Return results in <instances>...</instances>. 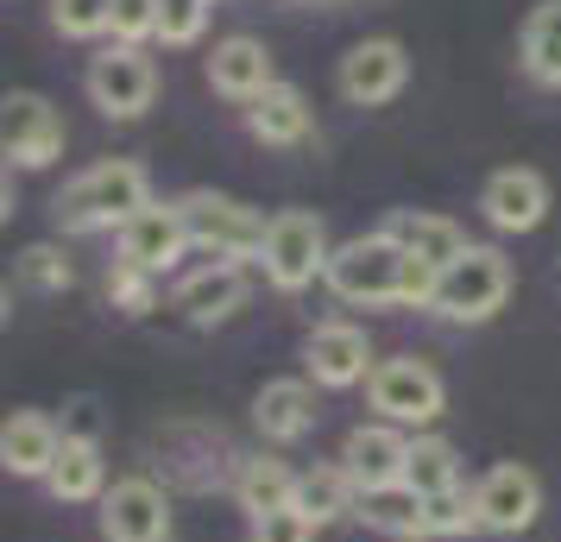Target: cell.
I'll return each instance as SVG.
<instances>
[{
  "label": "cell",
  "instance_id": "ac0fdd59",
  "mask_svg": "<svg viewBox=\"0 0 561 542\" xmlns=\"http://www.w3.org/2000/svg\"><path fill=\"white\" fill-rule=\"evenodd\" d=\"M316 379H265L253 397V423L259 436L272 441V448H290V441H304L309 429H316Z\"/></svg>",
  "mask_w": 561,
  "mask_h": 542
},
{
  "label": "cell",
  "instance_id": "ffe728a7",
  "mask_svg": "<svg viewBox=\"0 0 561 542\" xmlns=\"http://www.w3.org/2000/svg\"><path fill=\"white\" fill-rule=\"evenodd\" d=\"M228 492L247 517L290 511V505H297V466H284L278 454H233Z\"/></svg>",
  "mask_w": 561,
  "mask_h": 542
},
{
  "label": "cell",
  "instance_id": "7402d4cb",
  "mask_svg": "<svg viewBox=\"0 0 561 542\" xmlns=\"http://www.w3.org/2000/svg\"><path fill=\"white\" fill-rule=\"evenodd\" d=\"M354 517L366 523V530H379V537H398V542H430V498L416 486H373L359 492Z\"/></svg>",
  "mask_w": 561,
  "mask_h": 542
},
{
  "label": "cell",
  "instance_id": "7c38bea8",
  "mask_svg": "<svg viewBox=\"0 0 561 542\" xmlns=\"http://www.w3.org/2000/svg\"><path fill=\"white\" fill-rule=\"evenodd\" d=\"M480 215L499 233H536L549 221V183H542V171H530V164L492 171L480 189Z\"/></svg>",
  "mask_w": 561,
  "mask_h": 542
},
{
  "label": "cell",
  "instance_id": "4fadbf2b",
  "mask_svg": "<svg viewBox=\"0 0 561 542\" xmlns=\"http://www.w3.org/2000/svg\"><path fill=\"white\" fill-rule=\"evenodd\" d=\"M410 429H398V423H359V429H347V441H341V466H347V480H354L359 492L373 486H398L410 466Z\"/></svg>",
  "mask_w": 561,
  "mask_h": 542
},
{
  "label": "cell",
  "instance_id": "277c9868",
  "mask_svg": "<svg viewBox=\"0 0 561 542\" xmlns=\"http://www.w3.org/2000/svg\"><path fill=\"white\" fill-rule=\"evenodd\" d=\"M329 228H322V215H309V208H278L272 215V228H265V253H259V272H265V285L272 290H309L316 278H329Z\"/></svg>",
  "mask_w": 561,
  "mask_h": 542
},
{
  "label": "cell",
  "instance_id": "4dcf8cb0",
  "mask_svg": "<svg viewBox=\"0 0 561 542\" xmlns=\"http://www.w3.org/2000/svg\"><path fill=\"white\" fill-rule=\"evenodd\" d=\"M473 530H485V523H480V498L467 486L430 498V537H473Z\"/></svg>",
  "mask_w": 561,
  "mask_h": 542
},
{
  "label": "cell",
  "instance_id": "7a4b0ae2",
  "mask_svg": "<svg viewBox=\"0 0 561 542\" xmlns=\"http://www.w3.org/2000/svg\"><path fill=\"white\" fill-rule=\"evenodd\" d=\"M322 285H329L341 303H359V310L404 303L410 253L391 240V233H359V240H347V246H334L329 278H322Z\"/></svg>",
  "mask_w": 561,
  "mask_h": 542
},
{
  "label": "cell",
  "instance_id": "1f68e13d",
  "mask_svg": "<svg viewBox=\"0 0 561 542\" xmlns=\"http://www.w3.org/2000/svg\"><path fill=\"white\" fill-rule=\"evenodd\" d=\"M215 0H158V38L164 45H196Z\"/></svg>",
  "mask_w": 561,
  "mask_h": 542
},
{
  "label": "cell",
  "instance_id": "e0dca14e",
  "mask_svg": "<svg viewBox=\"0 0 561 542\" xmlns=\"http://www.w3.org/2000/svg\"><path fill=\"white\" fill-rule=\"evenodd\" d=\"M183 253H190V228H183V208H178V203L139 208L127 228H121V258H127V265H146V272H171Z\"/></svg>",
  "mask_w": 561,
  "mask_h": 542
},
{
  "label": "cell",
  "instance_id": "d4e9b609",
  "mask_svg": "<svg viewBox=\"0 0 561 542\" xmlns=\"http://www.w3.org/2000/svg\"><path fill=\"white\" fill-rule=\"evenodd\" d=\"M359 505V486L347 480V466L329 461V466H304L297 473V511L322 530V523H334V517H347Z\"/></svg>",
  "mask_w": 561,
  "mask_h": 542
},
{
  "label": "cell",
  "instance_id": "83f0119b",
  "mask_svg": "<svg viewBox=\"0 0 561 542\" xmlns=\"http://www.w3.org/2000/svg\"><path fill=\"white\" fill-rule=\"evenodd\" d=\"M20 285L38 290V297H57V290L77 285V265H70V253H64V246L38 240V246H26V253H20Z\"/></svg>",
  "mask_w": 561,
  "mask_h": 542
},
{
  "label": "cell",
  "instance_id": "836d02e7",
  "mask_svg": "<svg viewBox=\"0 0 561 542\" xmlns=\"http://www.w3.org/2000/svg\"><path fill=\"white\" fill-rule=\"evenodd\" d=\"M253 542H316V523H309L297 505L290 511H265V517H253V530H247Z\"/></svg>",
  "mask_w": 561,
  "mask_h": 542
},
{
  "label": "cell",
  "instance_id": "d6a6232c",
  "mask_svg": "<svg viewBox=\"0 0 561 542\" xmlns=\"http://www.w3.org/2000/svg\"><path fill=\"white\" fill-rule=\"evenodd\" d=\"M158 38V0H114V45Z\"/></svg>",
  "mask_w": 561,
  "mask_h": 542
},
{
  "label": "cell",
  "instance_id": "8992f818",
  "mask_svg": "<svg viewBox=\"0 0 561 542\" xmlns=\"http://www.w3.org/2000/svg\"><path fill=\"white\" fill-rule=\"evenodd\" d=\"M366 404L379 411V423H398V429H430L435 416L448 411V385L430 360L416 354H398V360H379L373 379H366Z\"/></svg>",
  "mask_w": 561,
  "mask_h": 542
},
{
  "label": "cell",
  "instance_id": "9a60e30c",
  "mask_svg": "<svg viewBox=\"0 0 561 542\" xmlns=\"http://www.w3.org/2000/svg\"><path fill=\"white\" fill-rule=\"evenodd\" d=\"M171 303L190 328H221L228 315H240L247 303V265H221V258H208L203 272H190L178 290H171Z\"/></svg>",
  "mask_w": 561,
  "mask_h": 542
},
{
  "label": "cell",
  "instance_id": "f1b7e54d",
  "mask_svg": "<svg viewBox=\"0 0 561 542\" xmlns=\"http://www.w3.org/2000/svg\"><path fill=\"white\" fill-rule=\"evenodd\" d=\"M107 303L121 315H152L158 310V272L114 258V265H107Z\"/></svg>",
  "mask_w": 561,
  "mask_h": 542
},
{
  "label": "cell",
  "instance_id": "d6986e66",
  "mask_svg": "<svg viewBox=\"0 0 561 542\" xmlns=\"http://www.w3.org/2000/svg\"><path fill=\"white\" fill-rule=\"evenodd\" d=\"M64 454V423L45 411H13L7 429H0V466L13 480H45Z\"/></svg>",
  "mask_w": 561,
  "mask_h": 542
},
{
  "label": "cell",
  "instance_id": "52a82bcc",
  "mask_svg": "<svg viewBox=\"0 0 561 542\" xmlns=\"http://www.w3.org/2000/svg\"><path fill=\"white\" fill-rule=\"evenodd\" d=\"M102 542H171V492L152 473L114 480L102 498Z\"/></svg>",
  "mask_w": 561,
  "mask_h": 542
},
{
  "label": "cell",
  "instance_id": "5b68a950",
  "mask_svg": "<svg viewBox=\"0 0 561 542\" xmlns=\"http://www.w3.org/2000/svg\"><path fill=\"white\" fill-rule=\"evenodd\" d=\"M178 208H183V228H190L196 253L221 258V265H247V258L265 253V228L272 221H259L247 203L215 196V189H190V196H178Z\"/></svg>",
  "mask_w": 561,
  "mask_h": 542
},
{
  "label": "cell",
  "instance_id": "2e32d148",
  "mask_svg": "<svg viewBox=\"0 0 561 542\" xmlns=\"http://www.w3.org/2000/svg\"><path fill=\"white\" fill-rule=\"evenodd\" d=\"M208 82H215V95L253 107L259 95L278 82V64H272V51L259 45L253 32H233V38H221V45L208 51Z\"/></svg>",
  "mask_w": 561,
  "mask_h": 542
},
{
  "label": "cell",
  "instance_id": "e575fe53",
  "mask_svg": "<svg viewBox=\"0 0 561 542\" xmlns=\"http://www.w3.org/2000/svg\"><path fill=\"white\" fill-rule=\"evenodd\" d=\"M64 441H102V411L82 397V404H70V416H64Z\"/></svg>",
  "mask_w": 561,
  "mask_h": 542
},
{
  "label": "cell",
  "instance_id": "9c48e42d",
  "mask_svg": "<svg viewBox=\"0 0 561 542\" xmlns=\"http://www.w3.org/2000/svg\"><path fill=\"white\" fill-rule=\"evenodd\" d=\"M0 146H7V164L45 171V164L64 152V114H57L38 89H13V95L0 102Z\"/></svg>",
  "mask_w": 561,
  "mask_h": 542
},
{
  "label": "cell",
  "instance_id": "6da1fadb",
  "mask_svg": "<svg viewBox=\"0 0 561 542\" xmlns=\"http://www.w3.org/2000/svg\"><path fill=\"white\" fill-rule=\"evenodd\" d=\"M139 208H152V177H146V164L139 158H102V164H89L82 177L64 183V196H57V228L64 233H121L139 215Z\"/></svg>",
  "mask_w": 561,
  "mask_h": 542
},
{
  "label": "cell",
  "instance_id": "30bf717a",
  "mask_svg": "<svg viewBox=\"0 0 561 542\" xmlns=\"http://www.w3.org/2000/svg\"><path fill=\"white\" fill-rule=\"evenodd\" d=\"M373 341L366 328L354 322H322V328H309L304 341V379H316L322 391H347V385H366L373 379Z\"/></svg>",
  "mask_w": 561,
  "mask_h": 542
},
{
  "label": "cell",
  "instance_id": "44dd1931",
  "mask_svg": "<svg viewBox=\"0 0 561 542\" xmlns=\"http://www.w3.org/2000/svg\"><path fill=\"white\" fill-rule=\"evenodd\" d=\"M247 132H253L259 146H304L309 132H316V107L297 82H272L253 107H247Z\"/></svg>",
  "mask_w": 561,
  "mask_h": 542
},
{
  "label": "cell",
  "instance_id": "3957f363",
  "mask_svg": "<svg viewBox=\"0 0 561 542\" xmlns=\"http://www.w3.org/2000/svg\"><path fill=\"white\" fill-rule=\"evenodd\" d=\"M511 258L499 246H467V253L435 278V303L430 310L442 322H460V328H473V322H492V315L511 303Z\"/></svg>",
  "mask_w": 561,
  "mask_h": 542
},
{
  "label": "cell",
  "instance_id": "484cf974",
  "mask_svg": "<svg viewBox=\"0 0 561 542\" xmlns=\"http://www.w3.org/2000/svg\"><path fill=\"white\" fill-rule=\"evenodd\" d=\"M524 70H530L542 89H561V0H542L530 7V20H524Z\"/></svg>",
  "mask_w": 561,
  "mask_h": 542
},
{
  "label": "cell",
  "instance_id": "ba28073f",
  "mask_svg": "<svg viewBox=\"0 0 561 542\" xmlns=\"http://www.w3.org/2000/svg\"><path fill=\"white\" fill-rule=\"evenodd\" d=\"M158 95V70L139 45H107L89 64V102L102 107L107 120H139Z\"/></svg>",
  "mask_w": 561,
  "mask_h": 542
},
{
  "label": "cell",
  "instance_id": "5bb4252c",
  "mask_svg": "<svg viewBox=\"0 0 561 542\" xmlns=\"http://www.w3.org/2000/svg\"><path fill=\"white\" fill-rule=\"evenodd\" d=\"M410 82V57L398 38H366L341 57V95L354 107H385Z\"/></svg>",
  "mask_w": 561,
  "mask_h": 542
},
{
  "label": "cell",
  "instance_id": "8fae6325",
  "mask_svg": "<svg viewBox=\"0 0 561 542\" xmlns=\"http://www.w3.org/2000/svg\"><path fill=\"white\" fill-rule=\"evenodd\" d=\"M473 498H480V523L492 537H524L536 517H542V480L517 461L492 466L480 486H473Z\"/></svg>",
  "mask_w": 561,
  "mask_h": 542
},
{
  "label": "cell",
  "instance_id": "603a6c76",
  "mask_svg": "<svg viewBox=\"0 0 561 542\" xmlns=\"http://www.w3.org/2000/svg\"><path fill=\"white\" fill-rule=\"evenodd\" d=\"M385 233H391V240H398L410 258L435 265V272H448V265H455V258L473 246V240H467V233L448 221V215H430V208H398V215L385 221Z\"/></svg>",
  "mask_w": 561,
  "mask_h": 542
},
{
  "label": "cell",
  "instance_id": "4316f807",
  "mask_svg": "<svg viewBox=\"0 0 561 542\" xmlns=\"http://www.w3.org/2000/svg\"><path fill=\"white\" fill-rule=\"evenodd\" d=\"M404 486H416L423 498L455 492V486H460V454H455V441H448V436H416V441H410Z\"/></svg>",
  "mask_w": 561,
  "mask_h": 542
},
{
  "label": "cell",
  "instance_id": "f546056e",
  "mask_svg": "<svg viewBox=\"0 0 561 542\" xmlns=\"http://www.w3.org/2000/svg\"><path fill=\"white\" fill-rule=\"evenodd\" d=\"M51 26L64 38H102L114 32V0H51Z\"/></svg>",
  "mask_w": 561,
  "mask_h": 542
},
{
  "label": "cell",
  "instance_id": "cb8c5ba5",
  "mask_svg": "<svg viewBox=\"0 0 561 542\" xmlns=\"http://www.w3.org/2000/svg\"><path fill=\"white\" fill-rule=\"evenodd\" d=\"M45 492H51L57 505H102V498H107L102 441H64L57 466L45 473Z\"/></svg>",
  "mask_w": 561,
  "mask_h": 542
}]
</instances>
